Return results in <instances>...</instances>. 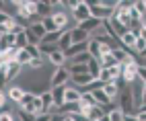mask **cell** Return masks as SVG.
<instances>
[{
	"instance_id": "1",
	"label": "cell",
	"mask_w": 146,
	"mask_h": 121,
	"mask_svg": "<svg viewBox=\"0 0 146 121\" xmlns=\"http://www.w3.org/2000/svg\"><path fill=\"white\" fill-rule=\"evenodd\" d=\"M117 107L123 111V115H136V113H138L136 103H134L132 86H128L125 90H121V93H119V97H117Z\"/></svg>"
},
{
	"instance_id": "2",
	"label": "cell",
	"mask_w": 146,
	"mask_h": 121,
	"mask_svg": "<svg viewBox=\"0 0 146 121\" xmlns=\"http://www.w3.org/2000/svg\"><path fill=\"white\" fill-rule=\"evenodd\" d=\"M0 72H2V84H11L17 76H21L23 66L19 64V62H13V64L2 62V64H0Z\"/></svg>"
},
{
	"instance_id": "3",
	"label": "cell",
	"mask_w": 146,
	"mask_h": 121,
	"mask_svg": "<svg viewBox=\"0 0 146 121\" xmlns=\"http://www.w3.org/2000/svg\"><path fill=\"white\" fill-rule=\"evenodd\" d=\"M70 72H68V68H56L52 72V80H50V88H60V86H66L70 82Z\"/></svg>"
},
{
	"instance_id": "4",
	"label": "cell",
	"mask_w": 146,
	"mask_h": 121,
	"mask_svg": "<svg viewBox=\"0 0 146 121\" xmlns=\"http://www.w3.org/2000/svg\"><path fill=\"white\" fill-rule=\"evenodd\" d=\"M93 15H91V4L89 2H84V0H80V4L72 11V19L76 21V25H80L84 21H89Z\"/></svg>"
},
{
	"instance_id": "5",
	"label": "cell",
	"mask_w": 146,
	"mask_h": 121,
	"mask_svg": "<svg viewBox=\"0 0 146 121\" xmlns=\"http://www.w3.org/2000/svg\"><path fill=\"white\" fill-rule=\"evenodd\" d=\"M91 4V15L95 17V19H99V21H109V19L113 17V8H107V6H103L101 2H89Z\"/></svg>"
},
{
	"instance_id": "6",
	"label": "cell",
	"mask_w": 146,
	"mask_h": 121,
	"mask_svg": "<svg viewBox=\"0 0 146 121\" xmlns=\"http://www.w3.org/2000/svg\"><path fill=\"white\" fill-rule=\"evenodd\" d=\"M52 19H54V23L58 25L60 31H64V33L70 31V29H68V13H66V11H62V8H54Z\"/></svg>"
},
{
	"instance_id": "7",
	"label": "cell",
	"mask_w": 146,
	"mask_h": 121,
	"mask_svg": "<svg viewBox=\"0 0 146 121\" xmlns=\"http://www.w3.org/2000/svg\"><path fill=\"white\" fill-rule=\"evenodd\" d=\"M76 27H78V29H82V31H86V33H89V35L93 37V35H95V33H97V31H99V29L103 27V21H99V19L91 17L89 21H84V23L76 25Z\"/></svg>"
},
{
	"instance_id": "8",
	"label": "cell",
	"mask_w": 146,
	"mask_h": 121,
	"mask_svg": "<svg viewBox=\"0 0 146 121\" xmlns=\"http://www.w3.org/2000/svg\"><path fill=\"white\" fill-rule=\"evenodd\" d=\"M47 64H52L54 68H66V66H68V58H66V52H62V49L54 52L50 58H47Z\"/></svg>"
},
{
	"instance_id": "9",
	"label": "cell",
	"mask_w": 146,
	"mask_h": 121,
	"mask_svg": "<svg viewBox=\"0 0 146 121\" xmlns=\"http://www.w3.org/2000/svg\"><path fill=\"white\" fill-rule=\"evenodd\" d=\"M25 93H27V90H25L23 86H19V84H11V86L6 88V95H8V99H11L13 103H17V105H21V101H23Z\"/></svg>"
},
{
	"instance_id": "10",
	"label": "cell",
	"mask_w": 146,
	"mask_h": 121,
	"mask_svg": "<svg viewBox=\"0 0 146 121\" xmlns=\"http://www.w3.org/2000/svg\"><path fill=\"white\" fill-rule=\"evenodd\" d=\"M35 11H37V15H39L41 19H45V17H52L54 15V6H52V2L37 0V2H35Z\"/></svg>"
},
{
	"instance_id": "11",
	"label": "cell",
	"mask_w": 146,
	"mask_h": 121,
	"mask_svg": "<svg viewBox=\"0 0 146 121\" xmlns=\"http://www.w3.org/2000/svg\"><path fill=\"white\" fill-rule=\"evenodd\" d=\"M72 41H74V43H89V41H91V35L86 33V31H82V29L74 27V29H72Z\"/></svg>"
},
{
	"instance_id": "12",
	"label": "cell",
	"mask_w": 146,
	"mask_h": 121,
	"mask_svg": "<svg viewBox=\"0 0 146 121\" xmlns=\"http://www.w3.org/2000/svg\"><path fill=\"white\" fill-rule=\"evenodd\" d=\"M107 115V111H105V107H91L89 111H86V117H89V121H99L101 117H105Z\"/></svg>"
},
{
	"instance_id": "13",
	"label": "cell",
	"mask_w": 146,
	"mask_h": 121,
	"mask_svg": "<svg viewBox=\"0 0 146 121\" xmlns=\"http://www.w3.org/2000/svg\"><path fill=\"white\" fill-rule=\"evenodd\" d=\"M17 56H19L17 47H8V49H2V52H0V58H2V62H6V64L17 62Z\"/></svg>"
},
{
	"instance_id": "14",
	"label": "cell",
	"mask_w": 146,
	"mask_h": 121,
	"mask_svg": "<svg viewBox=\"0 0 146 121\" xmlns=\"http://www.w3.org/2000/svg\"><path fill=\"white\" fill-rule=\"evenodd\" d=\"M103 90H105V95L109 97L111 101H115V103H117V97H119V93H121V90L117 88V84H115V82H105Z\"/></svg>"
},
{
	"instance_id": "15",
	"label": "cell",
	"mask_w": 146,
	"mask_h": 121,
	"mask_svg": "<svg viewBox=\"0 0 146 121\" xmlns=\"http://www.w3.org/2000/svg\"><path fill=\"white\" fill-rule=\"evenodd\" d=\"M74 41H72V29L70 31H66L62 37H60V41H58V49H62V52H66L68 47H72Z\"/></svg>"
},
{
	"instance_id": "16",
	"label": "cell",
	"mask_w": 146,
	"mask_h": 121,
	"mask_svg": "<svg viewBox=\"0 0 146 121\" xmlns=\"http://www.w3.org/2000/svg\"><path fill=\"white\" fill-rule=\"evenodd\" d=\"M86 66H89V74L93 76V78H99V74H101V70H103V66H101V60H91V62L89 64H86Z\"/></svg>"
},
{
	"instance_id": "17",
	"label": "cell",
	"mask_w": 146,
	"mask_h": 121,
	"mask_svg": "<svg viewBox=\"0 0 146 121\" xmlns=\"http://www.w3.org/2000/svg\"><path fill=\"white\" fill-rule=\"evenodd\" d=\"M89 54H91L95 60H101V58H103V54H101V43L97 41V39H91V41H89Z\"/></svg>"
},
{
	"instance_id": "18",
	"label": "cell",
	"mask_w": 146,
	"mask_h": 121,
	"mask_svg": "<svg viewBox=\"0 0 146 121\" xmlns=\"http://www.w3.org/2000/svg\"><path fill=\"white\" fill-rule=\"evenodd\" d=\"M17 62H19V64H21L23 68H25V66L29 68V64H31V62H33V58H31V56H29V52H27V49H19V56H17Z\"/></svg>"
},
{
	"instance_id": "19",
	"label": "cell",
	"mask_w": 146,
	"mask_h": 121,
	"mask_svg": "<svg viewBox=\"0 0 146 121\" xmlns=\"http://www.w3.org/2000/svg\"><path fill=\"white\" fill-rule=\"evenodd\" d=\"M8 47H17V35L15 33L2 35V49H8Z\"/></svg>"
},
{
	"instance_id": "20",
	"label": "cell",
	"mask_w": 146,
	"mask_h": 121,
	"mask_svg": "<svg viewBox=\"0 0 146 121\" xmlns=\"http://www.w3.org/2000/svg\"><path fill=\"white\" fill-rule=\"evenodd\" d=\"M101 66L103 68H115V66H119V62L113 58V52H111L109 56H103L101 58Z\"/></svg>"
},
{
	"instance_id": "21",
	"label": "cell",
	"mask_w": 146,
	"mask_h": 121,
	"mask_svg": "<svg viewBox=\"0 0 146 121\" xmlns=\"http://www.w3.org/2000/svg\"><path fill=\"white\" fill-rule=\"evenodd\" d=\"M19 121H35V117L37 115H33V113H29V111H23V109H19Z\"/></svg>"
},
{
	"instance_id": "22",
	"label": "cell",
	"mask_w": 146,
	"mask_h": 121,
	"mask_svg": "<svg viewBox=\"0 0 146 121\" xmlns=\"http://www.w3.org/2000/svg\"><path fill=\"white\" fill-rule=\"evenodd\" d=\"M109 117H111V121H123V111L119 109V107H115L113 111H109Z\"/></svg>"
},
{
	"instance_id": "23",
	"label": "cell",
	"mask_w": 146,
	"mask_h": 121,
	"mask_svg": "<svg viewBox=\"0 0 146 121\" xmlns=\"http://www.w3.org/2000/svg\"><path fill=\"white\" fill-rule=\"evenodd\" d=\"M134 8L142 15V19H146V2H144V0H136V2H134Z\"/></svg>"
},
{
	"instance_id": "24",
	"label": "cell",
	"mask_w": 146,
	"mask_h": 121,
	"mask_svg": "<svg viewBox=\"0 0 146 121\" xmlns=\"http://www.w3.org/2000/svg\"><path fill=\"white\" fill-rule=\"evenodd\" d=\"M45 64H47V60H33V62L29 64V68H31V70H41Z\"/></svg>"
},
{
	"instance_id": "25",
	"label": "cell",
	"mask_w": 146,
	"mask_h": 121,
	"mask_svg": "<svg viewBox=\"0 0 146 121\" xmlns=\"http://www.w3.org/2000/svg\"><path fill=\"white\" fill-rule=\"evenodd\" d=\"M52 119H54V115H50V113H41L35 117V121H52Z\"/></svg>"
},
{
	"instance_id": "26",
	"label": "cell",
	"mask_w": 146,
	"mask_h": 121,
	"mask_svg": "<svg viewBox=\"0 0 146 121\" xmlns=\"http://www.w3.org/2000/svg\"><path fill=\"white\" fill-rule=\"evenodd\" d=\"M0 121H15V115L11 113V111H6V113L0 115Z\"/></svg>"
},
{
	"instance_id": "27",
	"label": "cell",
	"mask_w": 146,
	"mask_h": 121,
	"mask_svg": "<svg viewBox=\"0 0 146 121\" xmlns=\"http://www.w3.org/2000/svg\"><path fill=\"white\" fill-rule=\"evenodd\" d=\"M138 76H140V80L146 84V68L144 66H140V72H138Z\"/></svg>"
},
{
	"instance_id": "28",
	"label": "cell",
	"mask_w": 146,
	"mask_h": 121,
	"mask_svg": "<svg viewBox=\"0 0 146 121\" xmlns=\"http://www.w3.org/2000/svg\"><path fill=\"white\" fill-rule=\"evenodd\" d=\"M136 117H138V121H146V111H138Z\"/></svg>"
},
{
	"instance_id": "29",
	"label": "cell",
	"mask_w": 146,
	"mask_h": 121,
	"mask_svg": "<svg viewBox=\"0 0 146 121\" xmlns=\"http://www.w3.org/2000/svg\"><path fill=\"white\" fill-rule=\"evenodd\" d=\"M123 121H138V117H136V115H125Z\"/></svg>"
},
{
	"instance_id": "30",
	"label": "cell",
	"mask_w": 146,
	"mask_h": 121,
	"mask_svg": "<svg viewBox=\"0 0 146 121\" xmlns=\"http://www.w3.org/2000/svg\"><path fill=\"white\" fill-rule=\"evenodd\" d=\"M142 105H146V84L142 86Z\"/></svg>"
},
{
	"instance_id": "31",
	"label": "cell",
	"mask_w": 146,
	"mask_h": 121,
	"mask_svg": "<svg viewBox=\"0 0 146 121\" xmlns=\"http://www.w3.org/2000/svg\"><path fill=\"white\" fill-rule=\"evenodd\" d=\"M62 119H64L62 115H54V119H52V121H62Z\"/></svg>"
},
{
	"instance_id": "32",
	"label": "cell",
	"mask_w": 146,
	"mask_h": 121,
	"mask_svg": "<svg viewBox=\"0 0 146 121\" xmlns=\"http://www.w3.org/2000/svg\"><path fill=\"white\" fill-rule=\"evenodd\" d=\"M99 121H111V117H109V115H105V117H101Z\"/></svg>"
},
{
	"instance_id": "33",
	"label": "cell",
	"mask_w": 146,
	"mask_h": 121,
	"mask_svg": "<svg viewBox=\"0 0 146 121\" xmlns=\"http://www.w3.org/2000/svg\"><path fill=\"white\" fill-rule=\"evenodd\" d=\"M62 121H74V119H72V117H70V115H66V117H64V119H62Z\"/></svg>"
},
{
	"instance_id": "34",
	"label": "cell",
	"mask_w": 146,
	"mask_h": 121,
	"mask_svg": "<svg viewBox=\"0 0 146 121\" xmlns=\"http://www.w3.org/2000/svg\"><path fill=\"white\" fill-rule=\"evenodd\" d=\"M144 29H146V19H144Z\"/></svg>"
}]
</instances>
